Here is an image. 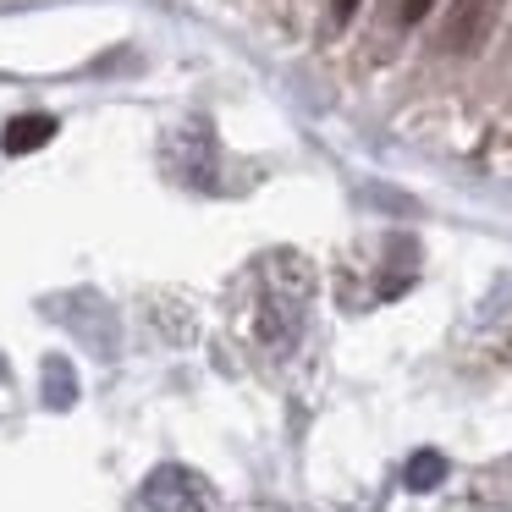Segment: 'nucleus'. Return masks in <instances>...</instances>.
Returning a JSON list of instances; mask_svg holds the SVG:
<instances>
[{"label": "nucleus", "mask_w": 512, "mask_h": 512, "mask_svg": "<svg viewBox=\"0 0 512 512\" xmlns=\"http://www.w3.org/2000/svg\"><path fill=\"white\" fill-rule=\"evenodd\" d=\"M50 138H56V116H12L6 133H0V144H6V155H34Z\"/></svg>", "instance_id": "4"}, {"label": "nucleus", "mask_w": 512, "mask_h": 512, "mask_svg": "<svg viewBox=\"0 0 512 512\" xmlns=\"http://www.w3.org/2000/svg\"><path fill=\"white\" fill-rule=\"evenodd\" d=\"M435 0H402V23H424Z\"/></svg>", "instance_id": "7"}, {"label": "nucleus", "mask_w": 512, "mask_h": 512, "mask_svg": "<svg viewBox=\"0 0 512 512\" xmlns=\"http://www.w3.org/2000/svg\"><path fill=\"white\" fill-rule=\"evenodd\" d=\"M507 0H452L441 23V50L446 56H479L485 39L496 34V17Z\"/></svg>", "instance_id": "2"}, {"label": "nucleus", "mask_w": 512, "mask_h": 512, "mask_svg": "<svg viewBox=\"0 0 512 512\" xmlns=\"http://www.w3.org/2000/svg\"><path fill=\"white\" fill-rule=\"evenodd\" d=\"M144 507L149 512H210V485L182 463H160L144 479Z\"/></svg>", "instance_id": "3"}, {"label": "nucleus", "mask_w": 512, "mask_h": 512, "mask_svg": "<svg viewBox=\"0 0 512 512\" xmlns=\"http://www.w3.org/2000/svg\"><path fill=\"white\" fill-rule=\"evenodd\" d=\"M303 314H309V265H292V276L265 270L259 281V303H254V336L270 353H287L303 331Z\"/></svg>", "instance_id": "1"}, {"label": "nucleus", "mask_w": 512, "mask_h": 512, "mask_svg": "<svg viewBox=\"0 0 512 512\" xmlns=\"http://www.w3.org/2000/svg\"><path fill=\"white\" fill-rule=\"evenodd\" d=\"M441 479H446V457H441V452H430V446H424V452H413V457H408V468H402V485L419 490V496H424V490H435Z\"/></svg>", "instance_id": "5"}, {"label": "nucleus", "mask_w": 512, "mask_h": 512, "mask_svg": "<svg viewBox=\"0 0 512 512\" xmlns=\"http://www.w3.org/2000/svg\"><path fill=\"white\" fill-rule=\"evenodd\" d=\"M78 386H72V364L67 358H45V402L50 408H72Z\"/></svg>", "instance_id": "6"}, {"label": "nucleus", "mask_w": 512, "mask_h": 512, "mask_svg": "<svg viewBox=\"0 0 512 512\" xmlns=\"http://www.w3.org/2000/svg\"><path fill=\"white\" fill-rule=\"evenodd\" d=\"M364 0H331V23H353Z\"/></svg>", "instance_id": "8"}]
</instances>
